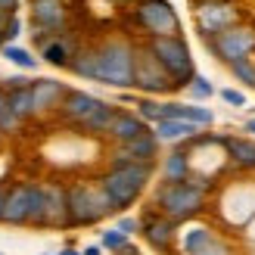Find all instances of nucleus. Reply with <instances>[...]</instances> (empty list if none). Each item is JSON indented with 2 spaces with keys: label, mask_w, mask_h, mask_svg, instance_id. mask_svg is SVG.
Here are the masks:
<instances>
[{
  "label": "nucleus",
  "mask_w": 255,
  "mask_h": 255,
  "mask_svg": "<svg viewBox=\"0 0 255 255\" xmlns=\"http://www.w3.org/2000/svg\"><path fill=\"white\" fill-rule=\"evenodd\" d=\"M81 47H75V41L69 37V31H66V37H53V41H44L41 44V56H44V62H50V66H56V69H69V62L75 59V53H78Z\"/></svg>",
  "instance_id": "nucleus-19"
},
{
  "label": "nucleus",
  "mask_w": 255,
  "mask_h": 255,
  "mask_svg": "<svg viewBox=\"0 0 255 255\" xmlns=\"http://www.w3.org/2000/svg\"><path fill=\"white\" fill-rule=\"evenodd\" d=\"M137 116L143 119L146 125H159L165 119V103H159V100H152V97H143V100H137Z\"/></svg>",
  "instance_id": "nucleus-25"
},
{
  "label": "nucleus",
  "mask_w": 255,
  "mask_h": 255,
  "mask_svg": "<svg viewBox=\"0 0 255 255\" xmlns=\"http://www.w3.org/2000/svg\"><path fill=\"white\" fill-rule=\"evenodd\" d=\"M224 149H227V159L234 162V168H240V171H255V140L224 134Z\"/></svg>",
  "instance_id": "nucleus-18"
},
{
  "label": "nucleus",
  "mask_w": 255,
  "mask_h": 255,
  "mask_svg": "<svg viewBox=\"0 0 255 255\" xmlns=\"http://www.w3.org/2000/svg\"><path fill=\"white\" fill-rule=\"evenodd\" d=\"M221 100H224V103H231V106H240V109L246 106V94H243V91H234V87L221 91Z\"/></svg>",
  "instance_id": "nucleus-34"
},
{
  "label": "nucleus",
  "mask_w": 255,
  "mask_h": 255,
  "mask_svg": "<svg viewBox=\"0 0 255 255\" xmlns=\"http://www.w3.org/2000/svg\"><path fill=\"white\" fill-rule=\"evenodd\" d=\"M116 227H119L122 234L131 237V234H137V231H140V218H131V215H128V218H119V224H116Z\"/></svg>",
  "instance_id": "nucleus-35"
},
{
  "label": "nucleus",
  "mask_w": 255,
  "mask_h": 255,
  "mask_svg": "<svg viewBox=\"0 0 255 255\" xmlns=\"http://www.w3.org/2000/svg\"><path fill=\"white\" fill-rule=\"evenodd\" d=\"M0 143H3V134H0Z\"/></svg>",
  "instance_id": "nucleus-44"
},
{
  "label": "nucleus",
  "mask_w": 255,
  "mask_h": 255,
  "mask_svg": "<svg viewBox=\"0 0 255 255\" xmlns=\"http://www.w3.org/2000/svg\"><path fill=\"white\" fill-rule=\"evenodd\" d=\"M103 103L100 97H94V94H87V91H72L69 87V94H66V100H62V106H59V116H62V122H69V125H75L78 128L91 112Z\"/></svg>",
  "instance_id": "nucleus-15"
},
{
  "label": "nucleus",
  "mask_w": 255,
  "mask_h": 255,
  "mask_svg": "<svg viewBox=\"0 0 255 255\" xmlns=\"http://www.w3.org/2000/svg\"><path fill=\"white\" fill-rule=\"evenodd\" d=\"M206 44L215 56H218L224 66H234L240 59H252L255 53V28L249 25H234L215 37H206Z\"/></svg>",
  "instance_id": "nucleus-8"
},
{
  "label": "nucleus",
  "mask_w": 255,
  "mask_h": 255,
  "mask_svg": "<svg viewBox=\"0 0 255 255\" xmlns=\"http://www.w3.org/2000/svg\"><path fill=\"white\" fill-rule=\"evenodd\" d=\"M31 94H34V112L44 116V112H53L62 106L69 87L62 81H53V78H37V81H31Z\"/></svg>",
  "instance_id": "nucleus-16"
},
{
  "label": "nucleus",
  "mask_w": 255,
  "mask_h": 255,
  "mask_svg": "<svg viewBox=\"0 0 255 255\" xmlns=\"http://www.w3.org/2000/svg\"><path fill=\"white\" fill-rule=\"evenodd\" d=\"M193 255H234V246L227 243L224 237H218V234H212L206 243H202Z\"/></svg>",
  "instance_id": "nucleus-28"
},
{
  "label": "nucleus",
  "mask_w": 255,
  "mask_h": 255,
  "mask_svg": "<svg viewBox=\"0 0 255 255\" xmlns=\"http://www.w3.org/2000/svg\"><path fill=\"white\" fill-rule=\"evenodd\" d=\"M22 125H25V122L6 106V109H3V116H0V134H16V131H22Z\"/></svg>",
  "instance_id": "nucleus-32"
},
{
  "label": "nucleus",
  "mask_w": 255,
  "mask_h": 255,
  "mask_svg": "<svg viewBox=\"0 0 255 255\" xmlns=\"http://www.w3.org/2000/svg\"><path fill=\"white\" fill-rule=\"evenodd\" d=\"M6 100H9L6 97V87H0V116H3V109H6Z\"/></svg>",
  "instance_id": "nucleus-37"
},
{
  "label": "nucleus",
  "mask_w": 255,
  "mask_h": 255,
  "mask_svg": "<svg viewBox=\"0 0 255 255\" xmlns=\"http://www.w3.org/2000/svg\"><path fill=\"white\" fill-rule=\"evenodd\" d=\"M146 47H149V53L162 62V69L171 75L177 91H187L190 81L196 78V62H193V56H190V47H187L184 37L181 34H174V37H149Z\"/></svg>",
  "instance_id": "nucleus-3"
},
{
  "label": "nucleus",
  "mask_w": 255,
  "mask_h": 255,
  "mask_svg": "<svg viewBox=\"0 0 255 255\" xmlns=\"http://www.w3.org/2000/svg\"><path fill=\"white\" fill-rule=\"evenodd\" d=\"M152 171H156V165L149 162H128V165H109V171H103L97 177L100 190L109 196L112 209L122 212L128 206H134L137 196L143 193V187L149 184Z\"/></svg>",
  "instance_id": "nucleus-1"
},
{
  "label": "nucleus",
  "mask_w": 255,
  "mask_h": 255,
  "mask_svg": "<svg viewBox=\"0 0 255 255\" xmlns=\"http://www.w3.org/2000/svg\"><path fill=\"white\" fill-rule=\"evenodd\" d=\"M116 106L112 103H100L91 116H87L81 125H78V131H87V134H109V128H112V119H116Z\"/></svg>",
  "instance_id": "nucleus-22"
},
{
  "label": "nucleus",
  "mask_w": 255,
  "mask_h": 255,
  "mask_svg": "<svg viewBox=\"0 0 255 255\" xmlns=\"http://www.w3.org/2000/svg\"><path fill=\"white\" fill-rule=\"evenodd\" d=\"M119 255H140V252H137V249H134V246H125V249H122V252H119Z\"/></svg>",
  "instance_id": "nucleus-40"
},
{
  "label": "nucleus",
  "mask_w": 255,
  "mask_h": 255,
  "mask_svg": "<svg viewBox=\"0 0 255 255\" xmlns=\"http://www.w3.org/2000/svg\"><path fill=\"white\" fill-rule=\"evenodd\" d=\"M109 196L100 190V184H72L69 187V227H91L112 215Z\"/></svg>",
  "instance_id": "nucleus-4"
},
{
  "label": "nucleus",
  "mask_w": 255,
  "mask_h": 255,
  "mask_svg": "<svg viewBox=\"0 0 255 255\" xmlns=\"http://www.w3.org/2000/svg\"><path fill=\"white\" fill-rule=\"evenodd\" d=\"M134 87L146 97H159V94H174L177 87L171 81V75L162 69V62L149 53L146 44L137 47V59H134Z\"/></svg>",
  "instance_id": "nucleus-7"
},
{
  "label": "nucleus",
  "mask_w": 255,
  "mask_h": 255,
  "mask_svg": "<svg viewBox=\"0 0 255 255\" xmlns=\"http://www.w3.org/2000/svg\"><path fill=\"white\" fill-rule=\"evenodd\" d=\"M19 31H22V19L16 16V12H12V16L3 22V41H6V44H12V41L19 37Z\"/></svg>",
  "instance_id": "nucleus-33"
},
{
  "label": "nucleus",
  "mask_w": 255,
  "mask_h": 255,
  "mask_svg": "<svg viewBox=\"0 0 255 255\" xmlns=\"http://www.w3.org/2000/svg\"><path fill=\"white\" fill-rule=\"evenodd\" d=\"M6 97H9V100H6V106L16 112L22 122H28V119L37 116V112H34V94H31V84H25V87H9Z\"/></svg>",
  "instance_id": "nucleus-23"
},
{
  "label": "nucleus",
  "mask_w": 255,
  "mask_h": 255,
  "mask_svg": "<svg viewBox=\"0 0 255 255\" xmlns=\"http://www.w3.org/2000/svg\"><path fill=\"white\" fill-rule=\"evenodd\" d=\"M81 255H103V252H100V246H87Z\"/></svg>",
  "instance_id": "nucleus-39"
},
{
  "label": "nucleus",
  "mask_w": 255,
  "mask_h": 255,
  "mask_svg": "<svg viewBox=\"0 0 255 255\" xmlns=\"http://www.w3.org/2000/svg\"><path fill=\"white\" fill-rule=\"evenodd\" d=\"M134 59H137V44L125 37H109L97 44V81L128 91L134 87Z\"/></svg>",
  "instance_id": "nucleus-2"
},
{
  "label": "nucleus",
  "mask_w": 255,
  "mask_h": 255,
  "mask_svg": "<svg viewBox=\"0 0 255 255\" xmlns=\"http://www.w3.org/2000/svg\"><path fill=\"white\" fill-rule=\"evenodd\" d=\"M44 206H47V227H69V187L47 181Z\"/></svg>",
  "instance_id": "nucleus-14"
},
{
  "label": "nucleus",
  "mask_w": 255,
  "mask_h": 255,
  "mask_svg": "<svg viewBox=\"0 0 255 255\" xmlns=\"http://www.w3.org/2000/svg\"><path fill=\"white\" fill-rule=\"evenodd\" d=\"M9 62H16L19 69H34L37 66V59L28 53V50H22V47H16V44H3V50H0Z\"/></svg>",
  "instance_id": "nucleus-27"
},
{
  "label": "nucleus",
  "mask_w": 255,
  "mask_h": 255,
  "mask_svg": "<svg viewBox=\"0 0 255 255\" xmlns=\"http://www.w3.org/2000/svg\"><path fill=\"white\" fill-rule=\"evenodd\" d=\"M100 243H103V249H109V252H122L125 246H131V243H128V234H122L119 227H112V231H103Z\"/></svg>",
  "instance_id": "nucleus-30"
},
{
  "label": "nucleus",
  "mask_w": 255,
  "mask_h": 255,
  "mask_svg": "<svg viewBox=\"0 0 255 255\" xmlns=\"http://www.w3.org/2000/svg\"><path fill=\"white\" fill-rule=\"evenodd\" d=\"M156 206L159 212L165 215V218H171L174 224H181V221H190V218H196V215L206 209V193H199V190L193 184H162L156 190Z\"/></svg>",
  "instance_id": "nucleus-5"
},
{
  "label": "nucleus",
  "mask_w": 255,
  "mask_h": 255,
  "mask_svg": "<svg viewBox=\"0 0 255 255\" xmlns=\"http://www.w3.org/2000/svg\"><path fill=\"white\" fill-rule=\"evenodd\" d=\"M159 143L162 140L146 131V134H140L134 140H128V143H119L116 149H112V156H109V165H128V162H149V165H156L159 162Z\"/></svg>",
  "instance_id": "nucleus-10"
},
{
  "label": "nucleus",
  "mask_w": 255,
  "mask_h": 255,
  "mask_svg": "<svg viewBox=\"0 0 255 255\" xmlns=\"http://www.w3.org/2000/svg\"><path fill=\"white\" fill-rule=\"evenodd\" d=\"M59 255H81V252H78V249H62Z\"/></svg>",
  "instance_id": "nucleus-42"
},
{
  "label": "nucleus",
  "mask_w": 255,
  "mask_h": 255,
  "mask_svg": "<svg viewBox=\"0 0 255 255\" xmlns=\"http://www.w3.org/2000/svg\"><path fill=\"white\" fill-rule=\"evenodd\" d=\"M146 131H152V128H149L143 119H140L137 112H125V109H119L116 119H112V128H109L106 137H112L116 143H128V140H134V137L146 134Z\"/></svg>",
  "instance_id": "nucleus-17"
},
{
  "label": "nucleus",
  "mask_w": 255,
  "mask_h": 255,
  "mask_svg": "<svg viewBox=\"0 0 255 255\" xmlns=\"http://www.w3.org/2000/svg\"><path fill=\"white\" fill-rule=\"evenodd\" d=\"M3 44H6V41H3V25H0V50H3Z\"/></svg>",
  "instance_id": "nucleus-43"
},
{
  "label": "nucleus",
  "mask_w": 255,
  "mask_h": 255,
  "mask_svg": "<svg viewBox=\"0 0 255 255\" xmlns=\"http://www.w3.org/2000/svg\"><path fill=\"white\" fill-rule=\"evenodd\" d=\"M0 255H3V252H0Z\"/></svg>",
  "instance_id": "nucleus-45"
},
{
  "label": "nucleus",
  "mask_w": 255,
  "mask_h": 255,
  "mask_svg": "<svg viewBox=\"0 0 255 255\" xmlns=\"http://www.w3.org/2000/svg\"><path fill=\"white\" fill-rule=\"evenodd\" d=\"M140 234L156 252H171L177 243V224L171 218H165L162 212H146L140 218Z\"/></svg>",
  "instance_id": "nucleus-11"
},
{
  "label": "nucleus",
  "mask_w": 255,
  "mask_h": 255,
  "mask_svg": "<svg viewBox=\"0 0 255 255\" xmlns=\"http://www.w3.org/2000/svg\"><path fill=\"white\" fill-rule=\"evenodd\" d=\"M231 72H234L237 81H243L246 87H252V91H255V62H252V59H240V62H234Z\"/></svg>",
  "instance_id": "nucleus-29"
},
{
  "label": "nucleus",
  "mask_w": 255,
  "mask_h": 255,
  "mask_svg": "<svg viewBox=\"0 0 255 255\" xmlns=\"http://www.w3.org/2000/svg\"><path fill=\"white\" fill-rule=\"evenodd\" d=\"M31 190L34 184H12L6 190V206H3V224H12V227H19V224H28V215H31Z\"/></svg>",
  "instance_id": "nucleus-13"
},
{
  "label": "nucleus",
  "mask_w": 255,
  "mask_h": 255,
  "mask_svg": "<svg viewBox=\"0 0 255 255\" xmlns=\"http://www.w3.org/2000/svg\"><path fill=\"white\" fill-rule=\"evenodd\" d=\"M134 22L143 28L146 37H174L181 34V19L168 0H137Z\"/></svg>",
  "instance_id": "nucleus-6"
},
{
  "label": "nucleus",
  "mask_w": 255,
  "mask_h": 255,
  "mask_svg": "<svg viewBox=\"0 0 255 255\" xmlns=\"http://www.w3.org/2000/svg\"><path fill=\"white\" fill-rule=\"evenodd\" d=\"M187 91H190V97H193V100H209V97L215 94V84H212L209 78H202V75H196V78L190 81Z\"/></svg>",
  "instance_id": "nucleus-31"
},
{
  "label": "nucleus",
  "mask_w": 255,
  "mask_h": 255,
  "mask_svg": "<svg viewBox=\"0 0 255 255\" xmlns=\"http://www.w3.org/2000/svg\"><path fill=\"white\" fill-rule=\"evenodd\" d=\"M69 72L78 75V78L97 81V47H81L75 53V59L69 62Z\"/></svg>",
  "instance_id": "nucleus-24"
},
{
  "label": "nucleus",
  "mask_w": 255,
  "mask_h": 255,
  "mask_svg": "<svg viewBox=\"0 0 255 255\" xmlns=\"http://www.w3.org/2000/svg\"><path fill=\"white\" fill-rule=\"evenodd\" d=\"M0 9H3L6 16H12V12L19 9V0H0Z\"/></svg>",
  "instance_id": "nucleus-36"
},
{
  "label": "nucleus",
  "mask_w": 255,
  "mask_h": 255,
  "mask_svg": "<svg viewBox=\"0 0 255 255\" xmlns=\"http://www.w3.org/2000/svg\"><path fill=\"white\" fill-rule=\"evenodd\" d=\"M31 227H47V206H44V184H34L31 190V215H28Z\"/></svg>",
  "instance_id": "nucleus-26"
},
{
  "label": "nucleus",
  "mask_w": 255,
  "mask_h": 255,
  "mask_svg": "<svg viewBox=\"0 0 255 255\" xmlns=\"http://www.w3.org/2000/svg\"><path fill=\"white\" fill-rule=\"evenodd\" d=\"M246 131H249V134H255V119H249V122H246Z\"/></svg>",
  "instance_id": "nucleus-41"
},
{
  "label": "nucleus",
  "mask_w": 255,
  "mask_h": 255,
  "mask_svg": "<svg viewBox=\"0 0 255 255\" xmlns=\"http://www.w3.org/2000/svg\"><path fill=\"white\" fill-rule=\"evenodd\" d=\"M152 134L162 143H181V140H193L199 134V128L184 122V119H162L159 125H152Z\"/></svg>",
  "instance_id": "nucleus-20"
},
{
  "label": "nucleus",
  "mask_w": 255,
  "mask_h": 255,
  "mask_svg": "<svg viewBox=\"0 0 255 255\" xmlns=\"http://www.w3.org/2000/svg\"><path fill=\"white\" fill-rule=\"evenodd\" d=\"M240 25V9L234 6V0H202L196 3V28L202 37H215L227 28Z\"/></svg>",
  "instance_id": "nucleus-9"
},
{
  "label": "nucleus",
  "mask_w": 255,
  "mask_h": 255,
  "mask_svg": "<svg viewBox=\"0 0 255 255\" xmlns=\"http://www.w3.org/2000/svg\"><path fill=\"white\" fill-rule=\"evenodd\" d=\"M190 177V152L174 149L162 159V184H181Z\"/></svg>",
  "instance_id": "nucleus-21"
},
{
  "label": "nucleus",
  "mask_w": 255,
  "mask_h": 255,
  "mask_svg": "<svg viewBox=\"0 0 255 255\" xmlns=\"http://www.w3.org/2000/svg\"><path fill=\"white\" fill-rule=\"evenodd\" d=\"M31 22L37 31H53L62 34L69 22V6L66 0H31Z\"/></svg>",
  "instance_id": "nucleus-12"
},
{
  "label": "nucleus",
  "mask_w": 255,
  "mask_h": 255,
  "mask_svg": "<svg viewBox=\"0 0 255 255\" xmlns=\"http://www.w3.org/2000/svg\"><path fill=\"white\" fill-rule=\"evenodd\" d=\"M3 206H6V190L0 187V218H3Z\"/></svg>",
  "instance_id": "nucleus-38"
}]
</instances>
